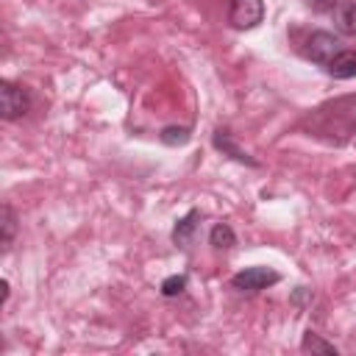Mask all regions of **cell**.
Instances as JSON below:
<instances>
[{"instance_id": "obj_11", "label": "cell", "mask_w": 356, "mask_h": 356, "mask_svg": "<svg viewBox=\"0 0 356 356\" xmlns=\"http://www.w3.org/2000/svg\"><path fill=\"white\" fill-rule=\"evenodd\" d=\"M300 350L303 353H334L337 356V348L331 345V342H325V339H320L317 334H303V342H300Z\"/></svg>"}, {"instance_id": "obj_14", "label": "cell", "mask_w": 356, "mask_h": 356, "mask_svg": "<svg viewBox=\"0 0 356 356\" xmlns=\"http://www.w3.org/2000/svg\"><path fill=\"white\" fill-rule=\"evenodd\" d=\"M312 11H317V14H328V11H334L337 8V3L339 0H303Z\"/></svg>"}, {"instance_id": "obj_10", "label": "cell", "mask_w": 356, "mask_h": 356, "mask_svg": "<svg viewBox=\"0 0 356 356\" xmlns=\"http://www.w3.org/2000/svg\"><path fill=\"white\" fill-rule=\"evenodd\" d=\"M0 225H3V250L11 248L14 242V234H17V217H14V209L8 203H3V211H0Z\"/></svg>"}, {"instance_id": "obj_4", "label": "cell", "mask_w": 356, "mask_h": 356, "mask_svg": "<svg viewBox=\"0 0 356 356\" xmlns=\"http://www.w3.org/2000/svg\"><path fill=\"white\" fill-rule=\"evenodd\" d=\"M278 281H281V275L270 267H245L231 278L234 289H239V292H261Z\"/></svg>"}, {"instance_id": "obj_7", "label": "cell", "mask_w": 356, "mask_h": 356, "mask_svg": "<svg viewBox=\"0 0 356 356\" xmlns=\"http://www.w3.org/2000/svg\"><path fill=\"white\" fill-rule=\"evenodd\" d=\"M197 220H200V211L192 209V211H186V214L175 222V228H172V242H175L178 248H189V245H192L195 231H197Z\"/></svg>"}, {"instance_id": "obj_1", "label": "cell", "mask_w": 356, "mask_h": 356, "mask_svg": "<svg viewBox=\"0 0 356 356\" xmlns=\"http://www.w3.org/2000/svg\"><path fill=\"white\" fill-rule=\"evenodd\" d=\"M31 111V95L25 86L14 83V81H0V117L6 122L19 120Z\"/></svg>"}, {"instance_id": "obj_5", "label": "cell", "mask_w": 356, "mask_h": 356, "mask_svg": "<svg viewBox=\"0 0 356 356\" xmlns=\"http://www.w3.org/2000/svg\"><path fill=\"white\" fill-rule=\"evenodd\" d=\"M211 142H214V147L220 150V153H225V156H231L234 161H242V164H250V167H256L259 161L256 159H250L236 142H234V134L231 131H225V128H217L214 131V136H211Z\"/></svg>"}, {"instance_id": "obj_12", "label": "cell", "mask_w": 356, "mask_h": 356, "mask_svg": "<svg viewBox=\"0 0 356 356\" xmlns=\"http://www.w3.org/2000/svg\"><path fill=\"white\" fill-rule=\"evenodd\" d=\"M184 289H186V275L184 273L181 275H170V278L161 281V295L164 298H178Z\"/></svg>"}, {"instance_id": "obj_3", "label": "cell", "mask_w": 356, "mask_h": 356, "mask_svg": "<svg viewBox=\"0 0 356 356\" xmlns=\"http://www.w3.org/2000/svg\"><path fill=\"white\" fill-rule=\"evenodd\" d=\"M264 19L261 0H228V25L236 31H250Z\"/></svg>"}, {"instance_id": "obj_6", "label": "cell", "mask_w": 356, "mask_h": 356, "mask_svg": "<svg viewBox=\"0 0 356 356\" xmlns=\"http://www.w3.org/2000/svg\"><path fill=\"white\" fill-rule=\"evenodd\" d=\"M325 72L331 78H356V50H339L328 64H325Z\"/></svg>"}, {"instance_id": "obj_8", "label": "cell", "mask_w": 356, "mask_h": 356, "mask_svg": "<svg viewBox=\"0 0 356 356\" xmlns=\"http://www.w3.org/2000/svg\"><path fill=\"white\" fill-rule=\"evenodd\" d=\"M331 14H334V25H337L339 33L356 36V3H353V0L337 3V8H334Z\"/></svg>"}, {"instance_id": "obj_13", "label": "cell", "mask_w": 356, "mask_h": 356, "mask_svg": "<svg viewBox=\"0 0 356 356\" xmlns=\"http://www.w3.org/2000/svg\"><path fill=\"white\" fill-rule=\"evenodd\" d=\"M159 136H161L164 145H186V142H189V128H175V125H170V128H164Z\"/></svg>"}, {"instance_id": "obj_2", "label": "cell", "mask_w": 356, "mask_h": 356, "mask_svg": "<svg viewBox=\"0 0 356 356\" xmlns=\"http://www.w3.org/2000/svg\"><path fill=\"white\" fill-rule=\"evenodd\" d=\"M339 50H345L342 42H339V36H334V33H328V31H312V33L306 36L303 56L312 58L314 64H323V67H325Z\"/></svg>"}, {"instance_id": "obj_9", "label": "cell", "mask_w": 356, "mask_h": 356, "mask_svg": "<svg viewBox=\"0 0 356 356\" xmlns=\"http://www.w3.org/2000/svg\"><path fill=\"white\" fill-rule=\"evenodd\" d=\"M209 245H211L214 250H228V248H234V245H236L234 228H231L228 222H217V225L209 231Z\"/></svg>"}]
</instances>
